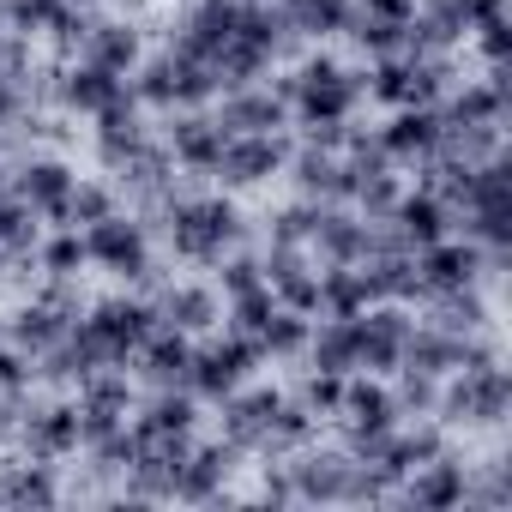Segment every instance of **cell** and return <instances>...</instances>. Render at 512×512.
Here are the masks:
<instances>
[{"label": "cell", "instance_id": "cell-1", "mask_svg": "<svg viewBox=\"0 0 512 512\" xmlns=\"http://www.w3.org/2000/svg\"><path fill=\"white\" fill-rule=\"evenodd\" d=\"M151 217L163 223L169 253H175V260H193V266H217L223 253L241 241V211L223 193H181L175 187Z\"/></svg>", "mask_w": 512, "mask_h": 512}, {"label": "cell", "instance_id": "cell-2", "mask_svg": "<svg viewBox=\"0 0 512 512\" xmlns=\"http://www.w3.org/2000/svg\"><path fill=\"white\" fill-rule=\"evenodd\" d=\"M506 410H512V374H506L500 356L452 368L440 380V398H434L440 428H500Z\"/></svg>", "mask_w": 512, "mask_h": 512}, {"label": "cell", "instance_id": "cell-3", "mask_svg": "<svg viewBox=\"0 0 512 512\" xmlns=\"http://www.w3.org/2000/svg\"><path fill=\"white\" fill-rule=\"evenodd\" d=\"M127 85H133V97L145 103V109H205L211 97H217V79H211V67L205 61H193L187 49H157V55H145L133 73H127Z\"/></svg>", "mask_w": 512, "mask_h": 512}, {"label": "cell", "instance_id": "cell-4", "mask_svg": "<svg viewBox=\"0 0 512 512\" xmlns=\"http://www.w3.org/2000/svg\"><path fill=\"white\" fill-rule=\"evenodd\" d=\"M452 85V55H422V49H398L380 55L374 73H362V97L386 103V109H422L440 103Z\"/></svg>", "mask_w": 512, "mask_h": 512}, {"label": "cell", "instance_id": "cell-5", "mask_svg": "<svg viewBox=\"0 0 512 512\" xmlns=\"http://www.w3.org/2000/svg\"><path fill=\"white\" fill-rule=\"evenodd\" d=\"M85 235V260L115 272V278H133V284H157V266H151V223L145 217H127L121 205L97 223L79 229Z\"/></svg>", "mask_w": 512, "mask_h": 512}, {"label": "cell", "instance_id": "cell-6", "mask_svg": "<svg viewBox=\"0 0 512 512\" xmlns=\"http://www.w3.org/2000/svg\"><path fill=\"white\" fill-rule=\"evenodd\" d=\"M260 362H266V356H260V344H247V338L223 332V338H205V344H193L181 386H187L199 404H223L235 386H247V374L260 368Z\"/></svg>", "mask_w": 512, "mask_h": 512}, {"label": "cell", "instance_id": "cell-7", "mask_svg": "<svg viewBox=\"0 0 512 512\" xmlns=\"http://www.w3.org/2000/svg\"><path fill=\"white\" fill-rule=\"evenodd\" d=\"M79 326H85V338H91V350H97V362L109 368V362H121L127 368V356L139 350V338L157 326V314H151V302H139V296H109V302H97V308H85L79 314Z\"/></svg>", "mask_w": 512, "mask_h": 512}, {"label": "cell", "instance_id": "cell-8", "mask_svg": "<svg viewBox=\"0 0 512 512\" xmlns=\"http://www.w3.org/2000/svg\"><path fill=\"white\" fill-rule=\"evenodd\" d=\"M410 326L416 320L404 314V302H368L356 314V374H398Z\"/></svg>", "mask_w": 512, "mask_h": 512}, {"label": "cell", "instance_id": "cell-9", "mask_svg": "<svg viewBox=\"0 0 512 512\" xmlns=\"http://www.w3.org/2000/svg\"><path fill=\"white\" fill-rule=\"evenodd\" d=\"M332 422L344 428V452H350V446H362V440L398 428L404 416H398L392 386H380V374H344V398H338V416H332Z\"/></svg>", "mask_w": 512, "mask_h": 512}, {"label": "cell", "instance_id": "cell-10", "mask_svg": "<svg viewBox=\"0 0 512 512\" xmlns=\"http://www.w3.org/2000/svg\"><path fill=\"white\" fill-rule=\"evenodd\" d=\"M290 163V139L284 133H229L217 163H211V181L223 187H260L266 175H284Z\"/></svg>", "mask_w": 512, "mask_h": 512}, {"label": "cell", "instance_id": "cell-11", "mask_svg": "<svg viewBox=\"0 0 512 512\" xmlns=\"http://www.w3.org/2000/svg\"><path fill=\"white\" fill-rule=\"evenodd\" d=\"M488 272V253L470 235H440L428 247H416V284L422 296H446V290H470Z\"/></svg>", "mask_w": 512, "mask_h": 512}, {"label": "cell", "instance_id": "cell-12", "mask_svg": "<svg viewBox=\"0 0 512 512\" xmlns=\"http://www.w3.org/2000/svg\"><path fill=\"white\" fill-rule=\"evenodd\" d=\"M13 440H19L25 458H37V464L73 458V452H79V404H67V398H49V404L25 398V416H19V434H13Z\"/></svg>", "mask_w": 512, "mask_h": 512}, {"label": "cell", "instance_id": "cell-13", "mask_svg": "<svg viewBox=\"0 0 512 512\" xmlns=\"http://www.w3.org/2000/svg\"><path fill=\"white\" fill-rule=\"evenodd\" d=\"M235 458H241V446H229V440H211V446L193 440L187 458H181V470H175V494L169 500H181V506H217V500H229Z\"/></svg>", "mask_w": 512, "mask_h": 512}, {"label": "cell", "instance_id": "cell-14", "mask_svg": "<svg viewBox=\"0 0 512 512\" xmlns=\"http://www.w3.org/2000/svg\"><path fill=\"white\" fill-rule=\"evenodd\" d=\"M410 19H416V0H350L344 31L356 49H368L380 61V55L410 49Z\"/></svg>", "mask_w": 512, "mask_h": 512}, {"label": "cell", "instance_id": "cell-15", "mask_svg": "<svg viewBox=\"0 0 512 512\" xmlns=\"http://www.w3.org/2000/svg\"><path fill=\"white\" fill-rule=\"evenodd\" d=\"M350 470L356 458L350 452H290V488H296V506H344L350 500Z\"/></svg>", "mask_w": 512, "mask_h": 512}, {"label": "cell", "instance_id": "cell-16", "mask_svg": "<svg viewBox=\"0 0 512 512\" xmlns=\"http://www.w3.org/2000/svg\"><path fill=\"white\" fill-rule=\"evenodd\" d=\"M464 470H470V464L446 446L440 458L416 464V470L398 482L392 500H404V506H416V512H458V506H464Z\"/></svg>", "mask_w": 512, "mask_h": 512}, {"label": "cell", "instance_id": "cell-17", "mask_svg": "<svg viewBox=\"0 0 512 512\" xmlns=\"http://www.w3.org/2000/svg\"><path fill=\"white\" fill-rule=\"evenodd\" d=\"M211 121L223 133H284L290 127V103L260 79V85H241V91H217Z\"/></svg>", "mask_w": 512, "mask_h": 512}, {"label": "cell", "instance_id": "cell-18", "mask_svg": "<svg viewBox=\"0 0 512 512\" xmlns=\"http://www.w3.org/2000/svg\"><path fill=\"white\" fill-rule=\"evenodd\" d=\"M73 181H79V175H73L61 157H25V163L13 169V199H19V205H31L49 229H61V211H67Z\"/></svg>", "mask_w": 512, "mask_h": 512}, {"label": "cell", "instance_id": "cell-19", "mask_svg": "<svg viewBox=\"0 0 512 512\" xmlns=\"http://www.w3.org/2000/svg\"><path fill=\"white\" fill-rule=\"evenodd\" d=\"M284 169L296 175V193H302V199H314V205H350L356 175H350L344 151H332V145H302Z\"/></svg>", "mask_w": 512, "mask_h": 512}, {"label": "cell", "instance_id": "cell-20", "mask_svg": "<svg viewBox=\"0 0 512 512\" xmlns=\"http://www.w3.org/2000/svg\"><path fill=\"white\" fill-rule=\"evenodd\" d=\"M223 127L205 115V109H169V157H175V169H187V175H211V163H217V151H223Z\"/></svg>", "mask_w": 512, "mask_h": 512}, {"label": "cell", "instance_id": "cell-21", "mask_svg": "<svg viewBox=\"0 0 512 512\" xmlns=\"http://www.w3.org/2000/svg\"><path fill=\"white\" fill-rule=\"evenodd\" d=\"M278 404H284V392H272V386H235V392L223 398V440L241 446V452H260V440H266Z\"/></svg>", "mask_w": 512, "mask_h": 512}, {"label": "cell", "instance_id": "cell-22", "mask_svg": "<svg viewBox=\"0 0 512 512\" xmlns=\"http://www.w3.org/2000/svg\"><path fill=\"white\" fill-rule=\"evenodd\" d=\"M73 55H79L85 67H103V73H121V79H127V73L145 61V43H139V31H133L127 19H91Z\"/></svg>", "mask_w": 512, "mask_h": 512}, {"label": "cell", "instance_id": "cell-23", "mask_svg": "<svg viewBox=\"0 0 512 512\" xmlns=\"http://www.w3.org/2000/svg\"><path fill=\"white\" fill-rule=\"evenodd\" d=\"M380 145L386 157L404 169V163H428L434 145H440V103H422V109H392V121L380 127Z\"/></svg>", "mask_w": 512, "mask_h": 512}, {"label": "cell", "instance_id": "cell-24", "mask_svg": "<svg viewBox=\"0 0 512 512\" xmlns=\"http://www.w3.org/2000/svg\"><path fill=\"white\" fill-rule=\"evenodd\" d=\"M151 314H157L163 326L187 332V338H205V332L223 320V302H217L211 284H163L157 302H151Z\"/></svg>", "mask_w": 512, "mask_h": 512}, {"label": "cell", "instance_id": "cell-25", "mask_svg": "<svg viewBox=\"0 0 512 512\" xmlns=\"http://www.w3.org/2000/svg\"><path fill=\"white\" fill-rule=\"evenodd\" d=\"M392 229L410 241V253L416 247H428V241H440V235H452V211H446V199L434 193V187H404L398 193V205H392Z\"/></svg>", "mask_w": 512, "mask_h": 512}, {"label": "cell", "instance_id": "cell-26", "mask_svg": "<svg viewBox=\"0 0 512 512\" xmlns=\"http://www.w3.org/2000/svg\"><path fill=\"white\" fill-rule=\"evenodd\" d=\"M187 356H193V338L157 320V326L139 338V350H133L127 362H139V374H145L151 386H181V374H187Z\"/></svg>", "mask_w": 512, "mask_h": 512}, {"label": "cell", "instance_id": "cell-27", "mask_svg": "<svg viewBox=\"0 0 512 512\" xmlns=\"http://www.w3.org/2000/svg\"><path fill=\"white\" fill-rule=\"evenodd\" d=\"M55 91H61V103H67L73 115H103L109 103L133 97V85H127L121 73H103V67H85V61H73Z\"/></svg>", "mask_w": 512, "mask_h": 512}, {"label": "cell", "instance_id": "cell-28", "mask_svg": "<svg viewBox=\"0 0 512 512\" xmlns=\"http://www.w3.org/2000/svg\"><path fill=\"white\" fill-rule=\"evenodd\" d=\"M308 368L326 374H356V314H314L308 326Z\"/></svg>", "mask_w": 512, "mask_h": 512}, {"label": "cell", "instance_id": "cell-29", "mask_svg": "<svg viewBox=\"0 0 512 512\" xmlns=\"http://www.w3.org/2000/svg\"><path fill=\"white\" fill-rule=\"evenodd\" d=\"M37 241H43V217L7 193V199H0V266H31Z\"/></svg>", "mask_w": 512, "mask_h": 512}, {"label": "cell", "instance_id": "cell-30", "mask_svg": "<svg viewBox=\"0 0 512 512\" xmlns=\"http://www.w3.org/2000/svg\"><path fill=\"white\" fill-rule=\"evenodd\" d=\"M308 326H314V314H296V308H272L266 314V326H260V356H272V362H284V356H302L308 350Z\"/></svg>", "mask_w": 512, "mask_h": 512}, {"label": "cell", "instance_id": "cell-31", "mask_svg": "<svg viewBox=\"0 0 512 512\" xmlns=\"http://www.w3.org/2000/svg\"><path fill=\"white\" fill-rule=\"evenodd\" d=\"M278 7H284V25L296 37H332L350 19V0H278Z\"/></svg>", "mask_w": 512, "mask_h": 512}, {"label": "cell", "instance_id": "cell-32", "mask_svg": "<svg viewBox=\"0 0 512 512\" xmlns=\"http://www.w3.org/2000/svg\"><path fill=\"white\" fill-rule=\"evenodd\" d=\"M109 211H115V187H109V181L79 175V181H73V193H67L61 229H85V223H97V217H109Z\"/></svg>", "mask_w": 512, "mask_h": 512}, {"label": "cell", "instance_id": "cell-33", "mask_svg": "<svg viewBox=\"0 0 512 512\" xmlns=\"http://www.w3.org/2000/svg\"><path fill=\"white\" fill-rule=\"evenodd\" d=\"M37 266H43L49 278H79V266H91V260H85V235H79V229L43 235V241H37Z\"/></svg>", "mask_w": 512, "mask_h": 512}, {"label": "cell", "instance_id": "cell-34", "mask_svg": "<svg viewBox=\"0 0 512 512\" xmlns=\"http://www.w3.org/2000/svg\"><path fill=\"white\" fill-rule=\"evenodd\" d=\"M338 398H344V374H326V368H308L302 386H296V404H302L314 422H332V416H338Z\"/></svg>", "mask_w": 512, "mask_h": 512}, {"label": "cell", "instance_id": "cell-35", "mask_svg": "<svg viewBox=\"0 0 512 512\" xmlns=\"http://www.w3.org/2000/svg\"><path fill=\"white\" fill-rule=\"evenodd\" d=\"M217 290H223V302H235V296H247V290H266V272H260V253H223L217 260Z\"/></svg>", "mask_w": 512, "mask_h": 512}, {"label": "cell", "instance_id": "cell-36", "mask_svg": "<svg viewBox=\"0 0 512 512\" xmlns=\"http://www.w3.org/2000/svg\"><path fill=\"white\" fill-rule=\"evenodd\" d=\"M398 416H434V398H440V380L434 374H416V368H398Z\"/></svg>", "mask_w": 512, "mask_h": 512}, {"label": "cell", "instance_id": "cell-37", "mask_svg": "<svg viewBox=\"0 0 512 512\" xmlns=\"http://www.w3.org/2000/svg\"><path fill=\"white\" fill-rule=\"evenodd\" d=\"M320 211H326V205H314V199H296V205H284V211L272 217V241H290V247H308V235H314V223H320Z\"/></svg>", "mask_w": 512, "mask_h": 512}, {"label": "cell", "instance_id": "cell-38", "mask_svg": "<svg viewBox=\"0 0 512 512\" xmlns=\"http://www.w3.org/2000/svg\"><path fill=\"white\" fill-rule=\"evenodd\" d=\"M7 193H13V169H7V163H0V199H7Z\"/></svg>", "mask_w": 512, "mask_h": 512}, {"label": "cell", "instance_id": "cell-39", "mask_svg": "<svg viewBox=\"0 0 512 512\" xmlns=\"http://www.w3.org/2000/svg\"><path fill=\"white\" fill-rule=\"evenodd\" d=\"M0 338H7V326H0Z\"/></svg>", "mask_w": 512, "mask_h": 512}]
</instances>
